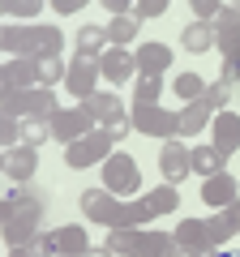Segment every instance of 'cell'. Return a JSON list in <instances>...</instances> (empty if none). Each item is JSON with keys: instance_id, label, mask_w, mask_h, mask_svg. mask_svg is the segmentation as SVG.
Wrapping results in <instances>:
<instances>
[{"instance_id": "6da1fadb", "label": "cell", "mask_w": 240, "mask_h": 257, "mask_svg": "<svg viewBox=\"0 0 240 257\" xmlns=\"http://www.w3.org/2000/svg\"><path fill=\"white\" fill-rule=\"evenodd\" d=\"M43 219H47L43 202H26V197H5L0 202V236H5L9 248H26L43 231Z\"/></svg>"}, {"instance_id": "7a4b0ae2", "label": "cell", "mask_w": 240, "mask_h": 257, "mask_svg": "<svg viewBox=\"0 0 240 257\" xmlns=\"http://www.w3.org/2000/svg\"><path fill=\"white\" fill-rule=\"evenodd\" d=\"M129 120H133V133H146V138H159V142L180 138V111H167V107H142V103H133Z\"/></svg>"}, {"instance_id": "3957f363", "label": "cell", "mask_w": 240, "mask_h": 257, "mask_svg": "<svg viewBox=\"0 0 240 257\" xmlns=\"http://www.w3.org/2000/svg\"><path fill=\"white\" fill-rule=\"evenodd\" d=\"M111 155H116V142H111L103 128H94V133H86L82 142L65 146V163L73 167V172H82V167H94V163H107Z\"/></svg>"}, {"instance_id": "277c9868", "label": "cell", "mask_w": 240, "mask_h": 257, "mask_svg": "<svg viewBox=\"0 0 240 257\" xmlns=\"http://www.w3.org/2000/svg\"><path fill=\"white\" fill-rule=\"evenodd\" d=\"M214 47L223 52V64L231 69L240 64V5H223L219 22H214Z\"/></svg>"}, {"instance_id": "5b68a950", "label": "cell", "mask_w": 240, "mask_h": 257, "mask_svg": "<svg viewBox=\"0 0 240 257\" xmlns=\"http://www.w3.org/2000/svg\"><path fill=\"white\" fill-rule=\"evenodd\" d=\"M86 133H94V120L86 116L82 103H77V107H60L52 116V142H60V146H73V142H82Z\"/></svg>"}, {"instance_id": "8992f818", "label": "cell", "mask_w": 240, "mask_h": 257, "mask_svg": "<svg viewBox=\"0 0 240 257\" xmlns=\"http://www.w3.org/2000/svg\"><path fill=\"white\" fill-rule=\"evenodd\" d=\"M103 189L120 193V197L142 189V172H138V163H133V155H111L107 163H103Z\"/></svg>"}, {"instance_id": "52a82bcc", "label": "cell", "mask_w": 240, "mask_h": 257, "mask_svg": "<svg viewBox=\"0 0 240 257\" xmlns=\"http://www.w3.org/2000/svg\"><path fill=\"white\" fill-rule=\"evenodd\" d=\"M77 206H82L86 223H103L107 231L116 227V219H120V197L107 193V189H86L82 197H77Z\"/></svg>"}, {"instance_id": "ba28073f", "label": "cell", "mask_w": 240, "mask_h": 257, "mask_svg": "<svg viewBox=\"0 0 240 257\" xmlns=\"http://www.w3.org/2000/svg\"><path fill=\"white\" fill-rule=\"evenodd\" d=\"M159 172H163V184H180V180H189L193 163H189V146H185L180 138L163 142V150H159Z\"/></svg>"}, {"instance_id": "9c48e42d", "label": "cell", "mask_w": 240, "mask_h": 257, "mask_svg": "<svg viewBox=\"0 0 240 257\" xmlns=\"http://www.w3.org/2000/svg\"><path fill=\"white\" fill-rule=\"evenodd\" d=\"M99 73H103V82L125 86L129 77H138V56H133L129 47H107V52L99 56Z\"/></svg>"}, {"instance_id": "30bf717a", "label": "cell", "mask_w": 240, "mask_h": 257, "mask_svg": "<svg viewBox=\"0 0 240 257\" xmlns=\"http://www.w3.org/2000/svg\"><path fill=\"white\" fill-rule=\"evenodd\" d=\"M39 86V64L35 60H5L0 69V94H26Z\"/></svg>"}, {"instance_id": "8fae6325", "label": "cell", "mask_w": 240, "mask_h": 257, "mask_svg": "<svg viewBox=\"0 0 240 257\" xmlns=\"http://www.w3.org/2000/svg\"><path fill=\"white\" fill-rule=\"evenodd\" d=\"M99 82H103V73H99V60H69V77H65V86L77 94V99H90V94H99Z\"/></svg>"}, {"instance_id": "7c38bea8", "label": "cell", "mask_w": 240, "mask_h": 257, "mask_svg": "<svg viewBox=\"0 0 240 257\" xmlns=\"http://www.w3.org/2000/svg\"><path fill=\"white\" fill-rule=\"evenodd\" d=\"M35 172H39V155H35V146H9L5 150V176H9L13 184H30L35 180Z\"/></svg>"}, {"instance_id": "4fadbf2b", "label": "cell", "mask_w": 240, "mask_h": 257, "mask_svg": "<svg viewBox=\"0 0 240 257\" xmlns=\"http://www.w3.org/2000/svg\"><path fill=\"white\" fill-rule=\"evenodd\" d=\"M133 56H138V77H163L167 69H172V56L176 52L167 43H155V39H150V43H142Z\"/></svg>"}, {"instance_id": "5bb4252c", "label": "cell", "mask_w": 240, "mask_h": 257, "mask_svg": "<svg viewBox=\"0 0 240 257\" xmlns=\"http://www.w3.org/2000/svg\"><path fill=\"white\" fill-rule=\"evenodd\" d=\"M210 146L219 150V155H236L240 150V116L219 111V116L210 120Z\"/></svg>"}, {"instance_id": "9a60e30c", "label": "cell", "mask_w": 240, "mask_h": 257, "mask_svg": "<svg viewBox=\"0 0 240 257\" xmlns=\"http://www.w3.org/2000/svg\"><path fill=\"white\" fill-rule=\"evenodd\" d=\"M176 248H185V253H210V231H206V219H185V223H176L172 231Z\"/></svg>"}, {"instance_id": "2e32d148", "label": "cell", "mask_w": 240, "mask_h": 257, "mask_svg": "<svg viewBox=\"0 0 240 257\" xmlns=\"http://www.w3.org/2000/svg\"><path fill=\"white\" fill-rule=\"evenodd\" d=\"M236 189H240L236 176H231V172H219V176H210V180L202 184V202H206V206H214V210H227V206L240 197Z\"/></svg>"}, {"instance_id": "e0dca14e", "label": "cell", "mask_w": 240, "mask_h": 257, "mask_svg": "<svg viewBox=\"0 0 240 257\" xmlns=\"http://www.w3.org/2000/svg\"><path fill=\"white\" fill-rule=\"evenodd\" d=\"M214 116H219V111H214L206 99H197V103H185V107H180V138H197V133H202V128L210 124Z\"/></svg>"}, {"instance_id": "ac0fdd59", "label": "cell", "mask_w": 240, "mask_h": 257, "mask_svg": "<svg viewBox=\"0 0 240 257\" xmlns=\"http://www.w3.org/2000/svg\"><path fill=\"white\" fill-rule=\"evenodd\" d=\"M231 99H236V69H231V64H223L219 77L206 86V103H210L214 111H227V103H231Z\"/></svg>"}, {"instance_id": "d6986e66", "label": "cell", "mask_w": 240, "mask_h": 257, "mask_svg": "<svg viewBox=\"0 0 240 257\" xmlns=\"http://www.w3.org/2000/svg\"><path fill=\"white\" fill-rule=\"evenodd\" d=\"M82 107H86V116H90L99 128L107 124V120L125 116V107H120V94H111V90H99V94H90V99H86Z\"/></svg>"}, {"instance_id": "ffe728a7", "label": "cell", "mask_w": 240, "mask_h": 257, "mask_svg": "<svg viewBox=\"0 0 240 257\" xmlns=\"http://www.w3.org/2000/svg\"><path fill=\"white\" fill-rule=\"evenodd\" d=\"M142 206H146L150 214H176L180 210V193H176V184H155V189L142 193Z\"/></svg>"}, {"instance_id": "44dd1931", "label": "cell", "mask_w": 240, "mask_h": 257, "mask_svg": "<svg viewBox=\"0 0 240 257\" xmlns=\"http://www.w3.org/2000/svg\"><path fill=\"white\" fill-rule=\"evenodd\" d=\"M180 47L193 52V56L214 52V26H210V22H189V26L180 30Z\"/></svg>"}, {"instance_id": "7402d4cb", "label": "cell", "mask_w": 240, "mask_h": 257, "mask_svg": "<svg viewBox=\"0 0 240 257\" xmlns=\"http://www.w3.org/2000/svg\"><path fill=\"white\" fill-rule=\"evenodd\" d=\"M107 26H82L77 30V56L82 60H99L103 52H107Z\"/></svg>"}, {"instance_id": "603a6c76", "label": "cell", "mask_w": 240, "mask_h": 257, "mask_svg": "<svg viewBox=\"0 0 240 257\" xmlns=\"http://www.w3.org/2000/svg\"><path fill=\"white\" fill-rule=\"evenodd\" d=\"M223 159L227 155H219L210 142H206V146H189V163H193V172L202 176V180H210V176L223 172Z\"/></svg>"}, {"instance_id": "cb8c5ba5", "label": "cell", "mask_w": 240, "mask_h": 257, "mask_svg": "<svg viewBox=\"0 0 240 257\" xmlns=\"http://www.w3.org/2000/svg\"><path fill=\"white\" fill-rule=\"evenodd\" d=\"M56 244H60V257H86V253H90L86 227H77V223H69V227H56Z\"/></svg>"}, {"instance_id": "d4e9b609", "label": "cell", "mask_w": 240, "mask_h": 257, "mask_svg": "<svg viewBox=\"0 0 240 257\" xmlns=\"http://www.w3.org/2000/svg\"><path fill=\"white\" fill-rule=\"evenodd\" d=\"M65 52V35L56 26H35V60H56Z\"/></svg>"}, {"instance_id": "484cf974", "label": "cell", "mask_w": 240, "mask_h": 257, "mask_svg": "<svg viewBox=\"0 0 240 257\" xmlns=\"http://www.w3.org/2000/svg\"><path fill=\"white\" fill-rule=\"evenodd\" d=\"M103 248H111L116 257H138V248H142V231H133V227H111L107 240H103Z\"/></svg>"}, {"instance_id": "4316f807", "label": "cell", "mask_w": 240, "mask_h": 257, "mask_svg": "<svg viewBox=\"0 0 240 257\" xmlns=\"http://www.w3.org/2000/svg\"><path fill=\"white\" fill-rule=\"evenodd\" d=\"M206 231H210V244H214V248H223L240 227H236V219H231V210H214L210 219H206Z\"/></svg>"}, {"instance_id": "83f0119b", "label": "cell", "mask_w": 240, "mask_h": 257, "mask_svg": "<svg viewBox=\"0 0 240 257\" xmlns=\"http://www.w3.org/2000/svg\"><path fill=\"white\" fill-rule=\"evenodd\" d=\"M176 253V240L167 236V231H142V248H138V257H172Z\"/></svg>"}, {"instance_id": "f1b7e54d", "label": "cell", "mask_w": 240, "mask_h": 257, "mask_svg": "<svg viewBox=\"0 0 240 257\" xmlns=\"http://www.w3.org/2000/svg\"><path fill=\"white\" fill-rule=\"evenodd\" d=\"M138 26H142V22L133 18V13H129V18H111L107 22V43L111 47H129L133 39H138Z\"/></svg>"}, {"instance_id": "f546056e", "label": "cell", "mask_w": 240, "mask_h": 257, "mask_svg": "<svg viewBox=\"0 0 240 257\" xmlns=\"http://www.w3.org/2000/svg\"><path fill=\"white\" fill-rule=\"evenodd\" d=\"M146 223H155V214L146 210L142 202H120V219L116 227H133V231H146Z\"/></svg>"}, {"instance_id": "4dcf8cb0", "label": "cell", "mask_w": 240, "mask_h": 257, "mask_svg": "<svg viewBox=\"0 0 240 257\" xmlns=\"http://www.w3.org/2000/svg\"><path fill=\"white\" fill-rule=\"evenodd\" d=\"M163 77H138L133 82V99L142 103V107H159V94H163Z\"/></svg>"}, {"instance_id": "1f68e13d", "label": "cell", "mask_w": 240, "mask_h": 257, "mask_svg": "<svg viewBox=\"0 0 240 257\" xmlns=\"http://www.w3.org/2000/svg\"><path fill=\"white\" fill-rule=\"evenodd\" d=\"M172 90L180 94L185 103H197V99H206V82H202L197 73H180V77L172 82Z\"/></svg>"}, {"instance_id": "d6a6232c", "label": "cell", "mask_w": 240, "mask_h": 257, "mask_svg": "<svg viewBox=\"0 0 240 257\" xmlns=\"http://www.w3.org/2000/svg\"><path fill=\"white\" fill-rule=\"evenodd\" d=\"M35 64H39V86H47V90L69 77V64L60 60V56H56V60H35Z\"/></svg>"}, {"instance_id": "836d02e7", "label": "cell", "mask_w": 240, "mask_h": 257, "mask_svg": "<svg viewBox=\"0 0 240 257\" xmlns=\"http://www.w3.org/2000/svg\"><path fill=\"white\" fill-rule=\"evenodd\" d=\"M52 138V120H22V142L26 146H43V142Z\"/></svg>"}, {"instance_id": "e575fe53", "label": "cell", "mask_w": 240, "mask_h": 257, "mask_svg": "<svg viewBox=\"0 0 240 257\" xmlns=\"http://www.w3.org/2000/svg\"><path fill=\"white\" fill-rule=\"evenodd\" d=\"M30 257H60V244H56V231H39L35 240H30Z\"/></svg>"}, {"instance_id": "d590c367", "label": "cell", "mask_w": 240, "mask_h": 257, "mask_svg": "<svg viewBox=\"0 0 240 257\" xmlns=\"http://www.w3.org/2000/svg\"><path fill=\"white\" fill-rule=\"evenodd\" d=\"M43 5L39 0H5V18H39Z\"/></svg>"}, {"instance_id": "8d00e7d4", "label": "cell", "mask_w": 240, "mask_h": 257, "mask_svg": "<svg viewBox=\"0 0 240 257\" xmlns=\"http://www.w3.org/2000/svg\"><path fill=\"white\" fill-rule=\"evenodd\" d=\"M163 13H167V0H138V5H133V18H138V22L163 18Z\"/></svg>"}, {"instance_id": "74e56055", "label": "cell", "mask_w": 240, "mask_h": 257, "mask_svg": "<svg viewBox=\"0 0 240 257\" xmlns=\"http://www.w3.org/2000/svg\"><path fill=\"white\" fill-rule=\"evenodd\" d=\"M9 197H26V202H43V206H52L47 189H39L35 180H30V184H13V189H9Z\"/></svg>"}, {"instance_id": "f35d334b", "label": "cell", "mask_w": 240, "mask_h": 257, "mask_svg": "<svg viewBox=\"0 0 240 257\" xmlns=\"http://www.w3.org/2000/svg\"><path fill=\"white\" fill-rule=\"evenodd\" d=\"M103 133H107L111 142H125L133 133V120H129V111H125V116H116V120H107V124H103Z\"/></svg>"}, {"instance_id": "ab89813d", "label": "cell", "mask_w": 240, "mask_h": 257, "mask_svg": "<svg viewBox=\"0 0 240 257\" xmlns=\"http://www.w3.org/2000/svg\"><path fill=\"white\" fill-rule=\"evenodd\" d=\"M219 13H223L219 0H193V18H197V22H210V26H214V22H219Z\"/></svg>"}, {"instance_id": "60d3db41", "label": "cell", "mask_w": 240, "mask_h": 257, "mask_svg": "<svg viewBox=\"0 0 240 257\" xmlns=\"http://www.w3.org/2000/svg\"><path fill=\"white\" fill-rule=\"evenodd\" d=\"M0 138H5V150H9V146H18V138H22V120L0 116Z\"/></svg>"}, {"instance_id": "b9f144b4", "label": "cell", "mask_w": 240, "mask_h": 257, "mask_svg": "<svg viewBox=\"0 0 240 257\" xmlns=\"http://www.w3.org/2000/svg\"><path fill=\"white\" fill-rule=\"evenodd\" d=\"M103 9H107L111 18H129V13H133V5H129V0H103Z\"/></svg>"}, {"instance_id": "7bdbcfd3", "label": "cell", "mask_w": 240, "mask_h": 257, "mask_svg": "<svg viewBox=\"0 0 240 257\" xmlns=\"http://www.w3.org/2000/svg\"><path fill=\"white\" fill-rule=\"evenodd\" d=\"M52 9H56V13H65V18H69V13H82L86 5H82V0H56Z\"/></svg>"}, {"instance_id": "ee69618b", "label": "cell", "mask_w": 240, "mask_h": 257, "mask_svg": "<svg viewBox=\"0 0 240 257\" xmlns=\"http://www.w3.org/2000/svg\"><path fill=\"white\" fill-rule=\"evenodd\" d=\"M86 257H116V253H111V248H90Z\"/></svg>"}, {"instance_id": "f6af8a7d", "label": "cell", "mask_w": 240, "mask_h": 257, "mask_svg": "<svg viewBox=\"0 0 240 257\" xmlns=\"http://www.w3.org/2000/svg\"><path fill=\"white\" fill-rule=\"evenodd\" d=\"M227 210H231V219H236V227H240V197H236V202L227 206Z\"/></svg>"}, {"instance_id": "bcb514c9", "label": "cell", "mask_w": 240, "mask_h": 257, "mask_svg": "<svg viewBox=\"0 0 240 257\" xmlns=\"http://www.w3.org/2000/svg\"><path fill=\"white\" fill-rule=\"evenodd\" d=\"M9 257H30V248H9Z\"/></svg>"}]
</instances>
